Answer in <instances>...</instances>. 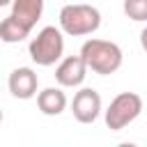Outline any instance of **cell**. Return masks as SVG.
I'll return each mask as SVG.
<instances>
[{
    "label": "cell",
    "instance_id": "6da1fadb",
    "mask_svg": "<svg viewBox=\"0 0 147 147\" xmlns=\"http://www.w3.org/2000/svg\"><path fill=\"white\" fill-rule=\"evenodd\" d=\"M80 57L85 67L99 76H110L122 67V48L106 39H87L80 46Z\"/></svg>",
    "mask_w": 147,
    "mask_h": 147
},
{
    "label": "cell",
    "instance_id": "7a4b0ae2",
    "mask_svg": "<svg viewBox=\"0 0 147 147\" xmlns=\"http://www.w3.org/2000/svg\"><path fill=\"white\" fill-rule=\"evenodd\" d=\"M101 25V14L92 5H64L60 9V30L71 37H85L96 32Z\"/></svg>",
    "mask_w": 147,
    "mask_h": 147
},
{
    "label": "cell",
    "instance_id": "3957f363",
    "mask_svg": "<svg viewBox=\"0 0 147 147\" xmlns=\"http://www.w3.org/2000/svg\"><path fill=\"white\" fill-rule=\"evenodd\" d=\"M64 53V37L62 30L55 25H46L37 32V37L30 41V57L39 67L55 64Z\"/></svg>",
    "mask_w": 147,
    "mask_h": 147
},
{
    "label": "cell",
    "instance_id": "277c9868",
    "mask_svg": "<svg viewBox=\"0 0 147 147\" xmlns=\"http://www.w3.org/2000/svg\"><path fill=\"white\" fill-rule=\"evenodd\" d=\"M140 110H142V99L136 92H122L110 101L106 110V126L110 131H122L140 115Z\"/></svg>",
    "mask_w": 147,
    "mask_h": 147
},
{
    "label": "cell",
    "instance_id": "5b68a950",
    "mask_svg": "<svg viewBox=\"0 0 147 147\" xmlns=\"http://www.w3.org/2000/svg\"><path fill=\"white\" fill-rule=\"evenodd\" d=\"M71 113L80 124H92L99 113H101V96L96 90L92 87H83L80 92H76L74 101H71Z\"/></svg>",
    "mask_w": 147,
    "mask_h": 147
},
{
    "label": "cell",
    "instance_id": "8992f818",
    "mask_svg": "<svg viewBox=\"0 0 147 147\" xmlns=\"http://www.w3.org/2000/svg\"><path fill=\"white\" fill-rule=\"evenodd\" d=\"M85 76H87V67H85L80 53L64 57L55 69V80L60 87H78L85 80Z\"/></svg>",
    "mask_w": 147,
    "mask_h": 147
},
{
    "label": "cell",
    "instance_id": "52a82bcc",
    "mask_svg": "<svg viewBox=\"0 0 147 147\" xmlns=\"http://www.w3.org/2000/svg\"><path fill=\"white\" fill-rule=\"evenodd\" d=\"M39 78L30 67H18L9 74V92L16 99H32L37 94Z\"/></svg>",
    "mask_w": 147,
    "mask_h": 147
},
{
    "label": "cell",
    "instance_id": "ba28073f",
    "mask_svg": "<svg viewBox=\"0 0 147 147\" xmlns=\"http://www.w3.org/2000/svg\"><path fill=\"white\" fill-rule=\"evenodd\" d=\"M41 14H44V0H11V16L28 30L37 25Z\"/></svg>",
    "mask_w": 147,
    "mask_h": 147
},
{
    "label": "cell",
    "instance_id": "9c48e42d",
    "mask_svg": "<svg viewBox=\"0 0 147 147\" xmlns=\"http://www.w3.org/2000/svg\"><path fill=\"white\" fill-rule=\"evenodd\" d=\"M37 108L44 115L55 117V115H60L67 108V94L60 87H46V90H41L37 94Z\"/></svg>",
    "mask_w": 147,
    "mask_h": 147
},
{
    "label": "cell",
    "instance_id": "30bf717a",
    "mask_svg": "<svg viewBox=\"0 0 147 147\" xmlns=\"http://www.w3.org/2000/svg\"><path fill=\"white\" fill-rule=\"evenodd\" d=\"M28 34H30V30L23 23H18L14 16H7L5 21H0V41H5V44H18Z\"/></svg>",
    "mask_w": 147,
    "mask_h": 147
},
{
    "label": "cell",
    "instance_id": "8fae6325",
    "mask_svg": "<svg viewBox=\"0 0 147 147\" xmlns=\"http://www.w3.org/2000/svg\"><path fill=\"white\" fill-rule=\"evenodd\" d=\"M124 14L131 21H147V0H124Z\"/></svg>",
    "mask_w": 147,
    "mask_h": 147
},
{
    "label": "cell",
    "instance_id": "7c38bea8",
    "mask_svg": "<svg viewBox=\"0 0 147 147\" xmlns=\"http://www.w3.org/2000/svg\"><path fill=\"white\" fill-rule=\"evenodd\" d=\"M140 46H142V48L147 51V28H145V30L140 32Z\"/></svg>",
    "mask_w": 147,
    "mask_h": 147
},
{
    "label": "cell",
    "instance_id": "4fadbf2b",
    "mask_svg": "<svg viewBox=\"0 0 147 147\" xmlns=\"http://www.w3.org/2000/svg\"><path fill=\"white\" fill-rule=\"evenodd\" d=\"M7 5H11V0H0V7H7Z\"/></svg>",
    "mask_w": 147,
    "mask_h": 147
},
{
    "label": "cell",
    "instance_id": "5bb4252c",
    "mask_svg": "<svg viewBox=\"0 0 147 147\" xmlns=\"http://www.w3.org/2000/svg\"><path fill=\"white\" fill-rule=\"evenodd\" d=\"M0 122H2V110H0Z\"/></svg>",
    "mask_w": 147,
    "mask_h": 147
}]
</instances>
